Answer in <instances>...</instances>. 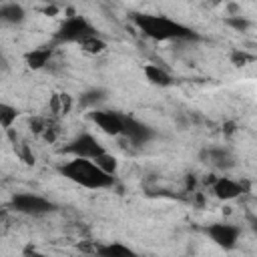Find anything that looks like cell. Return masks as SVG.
I'll return each mask as SVG.
<instances>
[{"label": "cell", "mask_w": 257, "mask_h": 257, "mask_svg": "<svg viewBox=\"0 0 257 257\" xmlns=\"http://www.w3.org/2000/svg\"><path fill=\"white\" fill-rule=\"evenodd\" d=\"M10 207L24 215H44V213H50L56 209L54 203H50L48 199H42L38 195H30V193L14 195L10 201Z\"/></svg>", "instance_id": "obj_5"}, {"label": "cell", "mask_w": 257, "mask_h": 257, "mask_svg": "<svg viewBox=\"0 0 257 257\" xmlns=\"http://www.w3.org/2000/svg\"><path fill=\"white\" fill-rule=\"evenodd\" d=\"M60 173L68 181H72L80 187H86V189H106V187L114 185V177L104 173L94 161H88V159L68 161L66 165L60 167Z\"/></svg>", "instance_id": "obj_2"}, {"label": "cell", "mask_w": 257, "mask_h": 257, "mask_svg": "<svg viewBox=\"0 0 257 257\" xmlns=\"http://www.w3.org/2000/svg\"><path fill=\"white\" fill-rule=\"evenodd\" d=\"M247 219H249V225H251V229L257 233V217H255V215H249Z\"/></svg>", "instance_id": "obj_24"}, {"label": "cell", "mask_w": 257, "mask_h": 257, "mask_svg": "<svg viewBox=\"0 0 257 257\" xmlns=\"http://www.w3.org/2000/svg\"><path fill=\"white\" fill-rule=\"evenodd\" d=\"M133 22L139 26V30L145 36H149L157 42L199 40L201 38L193 28H189V26H185V24H181L169 16H163V14H133Z\"/></svg>", "instance_id": "obj_1"}, {"label": "cell", "mask_w": 257, "mask_h": 257, "mask_svg": "<svg viewBox=\"0 0 257 257\" xmlns=\"http://www.w3.org/2000/svg\"><path fill=\"white\" fill-rule=\"evenodd\" d=\"M251 60H253V56L247 54V52H243V50H233V52H231V62H233L235 66H245V64H249Z\"/></svg>", "instance_id": "obj_21"}, {"label": "cell", "mask_w": 257, "mask_h": 257, "mask_svg": "<svg viewBox=\"0 0 257 257\" xmlns=\"http://www.w3.org/2000/svg\"><path fill=\"white\" fill-rule=\"evenodd\" d=\"M122 135H124L133 145L141 147V145L149 143V141L155 137V131H153L149 124H145V122H141V120H137V118H133V116H124V120H122Z\"/></svg>", "instance_id": "obj_8"}, {"label": "cell", "mask_w": 257, "mask_h": 257, "mask_svg": "<svg viewBox=\"0 0 257 257\" xmlns=\"http://www.w3.org/2000/svg\"><path fill=\"white\" fill-rule=\"evenodd\" d=\"M24 16H26L24 8L16 2H8V4L0 6V20L6 24H20L24 20Z\"/></svg>", "instance_id": "obj_11"}, {"label": "cell", "mask_w": 257, "mask_h": 257, "mask_svg": "<svg viewBox=\"0 0 257 257\" xmlns=\"http://www.w3.org/2000/svg\"><path fill=\"white\" fill-rule=\"evenodd\" d=\"M225 24L231 26V28H235V30H239V32H243V30L249 28V20L243 18V16H227L225 18Z\"/></svg>", "instance_id": "obj_20"}, {"label": "cell", "mask_w": 257, "mask_h": 257, "mask_svg": "<svg viewBox=\"0 0 257 257\" xmlns=\"http://www.w3.org/2000/svg\"><path fill=\"white\" fill-rule=\"evenodd\" d=\"M145 76H147V80L151 82V84H155V86H169L173 80H171V76L161 68V66H155V64H147L145 66Z\"/></svg>", "instance_id": "obj_14"}, {"label": "cell", "mask_w": 257, "mask_h": 257, "mask_svg": "<svg viewBox=\"0 0 257 257\" xmlns=\"http://www.w3.org/2000/svg\"><path fill=\"white\" fill-rule=\"evenodd\" d=\"M205 231L223 249H233L237 245V239H239V233H241L239 227L237 225H231V223H213Z\"/></svg>", "instance_id": "obj_6"}, {"label": "cell", "mask_w": 257, "mask_h": 257, "mask_svg": "<svg viewBox=\"0 0 257 257\" xmlns=\"http://www.w3.org/2000/svg\"><path fill=\"white\" fill-rule=\"evenodd\" d=\"M94 163L104 171V173H108V175H112L114 177V173H116V167H118V163H116V159L112 157V155H108V153H104V155H100L98 159H94Z\"/></svg>", "instance_id": "obj_17"}, {"label": "cell", "mask_w": 257, "mask_h": 257, "mask_svg": "<svg viewBox=\"0 0 257 257\" xmlns=\"http://www.w3.org/2000/svg\"><path fill=\"white\" fill-rule=\"evenodd\" d=\"M213 193L221 201H231V199H235V197H239L243 193V187L239 183L227 179V177H221V179L213 181Z\"/></svg>", "instance_id": "obj_10"}, {"label": "cell", "mask_w": 257, "mask_h": 257, "mask_svg": "<svg viewBox=\"0 0 257 257\" xmlns=\"http://www.w3.org/2000/svg\"><path fill=\"white\" fill-rule=\"evenodd\" d=\"M88 116H90L92 122H96V126H98L102 133H106V135H110V137L122 135V120H124L122 114H118V112H114V110H94V112H90Z\"/></svg>", "instance_id": "obj_7"}, {"label": "cell", "mask_w": 257, "mask_h": 257, "mask_svg": "<svg viewBox=\"0 0 257 257\" xmlns=\"http://www.w3.org/2000/svg\"><path fill=\"white\" fill-rule=\"evenodd\" d=\"M104 96H106V90H102V88H90V90H86V92L80 94L78 104L82 108H88V106H94L100 100H104Z\"/></svg>", "instance_id": "obj_15"}, {"label": "cell", "mask_w": 257, "mask_h": 257, "mask_svg": "<svg viewBox=\"0 0 257 257\" xmlns=\"http://www.w3.org/2000/svg\"><path fill=\"white\" fill-rule=\"evenodd\" d=\"M80 46H82V50H86V52H90V54H98V52H102V50L106 48L104 40H100L98 36L86 38L84 42H80Z\"/></svg>", "instance_id": "obj_19"}, {"label": "cell", "mask_w": 257, "mask_h": 257, "mask_svg": "<svg viewBox=\"0 0 257 257\" xmlns=\"http://www.w3.org/2000/svg\"><path fill=\"white\" fill-rule=\"evenodd\" d=\"M62 153H68V155H72L74 159H88V161H94V159H98L100 155H104L106 151H104V147H102L92 135L82 133V135H78L74 141H70V143L62 149Z\"/></svg>", "instance_id": "obj_4"}, {"label": "cell", "mask_w": 257, "mask_h": 257, "mask_svg": "<svg viewBox=\"0 0 257 257\" xmlns=\"http://www.w3.org/2000/svg\"><path fill=\"white\" fill-rule=\"evenodd\" d=\"M50 106H52V110L54 112H68L70 110V106H72V98H70V94H56L54 98H52V102H50Z\"/></svg>", "instance_id": "obj_16"}, {"label": "cell", "mask_w": 257, "mask_h": 257, "mask_svg": "<svg viewBox=\"0 0 257 257\" xmlns=\"http://www.w3.org/2000/svg\"><path fill=\"white\" fill-rule=\"evenodd\" d=\"M96 255L98 257H137V253L133 249H128L122 243H106V245H98L96 247Z\"/></svg>", "instance_id": "obj_12"}, {"label": "cell", "mask_w": 257, "mask_h": 257, "mask_svg": "<svg viewBox=\"0 0 257 257\" xmlns=\"http://www.w3.org/2000/svg\"><path fill=\"white\" fill-rule=\"evenodd\" d=\"M90 36H96V28L82 16H70L54 32L52 42L54 44H68V42H78L80 44Z\"/></svg>", "instance_id": "obj_3"}, {"label": "cell", "mask_w": 257, "mask_h": 257, "mask_svg": "<svg viewBox=\"0 0 257 257\" xmlns=\"http://www.w3.org/2000/svg\"><path fill=\"white\" fill-rule=\"evenodd\" d=\"M16 116H18V110H16L14 106H10V104H0V122H2L4 128H10L12 122L16 120Z\"/></svg>", "instance_id": "obj_18"}, {"label": "cell", "mask_w": 257, "mask_h": 257, "mask_svg": "<svg viewBox=\"0 0 257 257\" xmlns=\"http://www.w3.org/2000/svg\"><path fill=\"white\" fill-rule=\"evenodd\" d=\"M201 161L215 169H231L235 165L231 153L225 149H205L201 151Z\"/></svg>", "instance_id": "obj_9"}, {"label": "cell", "mask_w": 257, "mask_h": 257, "mask_svg": "<svg viewBox=\"0 0 257 257\" xmlns=\"http://www.w3.org/2000/svg\"><path fill=\"white\" fill-rule=\"evenodd\" d=\"M50 56H52V48L50 46H40V48H36V50H32V52L26 54V64L30 68L38 70V68H42V66L48 64Z\"/></svg>", "instance_id": "obj_13"}, {"label": "cell", "mask_w": 257, "mask_h": 257, "mask_svg": "<svg viewBox=\"0 0 257 257\" xmlns=\"http://www.w3.org/2000/svg\"><path fill=\"white\" fill-rule=\"evenodd\" d=\"M24 257H46V255L38 253V251H36V249H32V247H26V249H24Z\"/></svg>", "instance_id": "obj_23"}, {"label": "cell", "mask_w": 257, "mask_h": 257, "mask_svg": "<svg viewBox=\"0 0 257 257\" xmlns=\"http://www.w3.org/2000/svg\"><path fill=\"white\" fill-rule=\"evenodd\" d=\"M20 157H22V159H24V163H28V165H32V163H34V157L28 153V149H26V147L20 151Z\"/></svg>", "instance_id": "obj_22"}]
</instances>
